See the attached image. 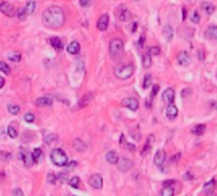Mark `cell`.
I'll return each instance as SVG.
<instances>
[{
  "label": "cell",
  "mask_w": 217,
  "mask_h": 196,
  "mask_svg": "<svg viewBox=\"0 0 217 196\" xmlns=\"http://www.w3.org/2000/svg\"><path fill=\"white\" fill-rule=\"evenodd\" d=\"M42 22L47 28L51 30H57L62 27L65 23V13L60 7H48L42 14Z\"/></svg>",
  "instance_id": "6da1fadb"
},
{
  "label": "cell",
  "mask_w": 217,
  "mask_h": 196,
  "mask_svg": "<svg viewBox=\"0 0 217 196\" xmlns=\"http://www.w3.org/2000/svg\"><path fill=\"white\" fill-rule=\"evenodd\" d=\"M123 52V42L119 38H113L109 42V55L112 59H119V56Z\"/></svg>",
  "instance_id": "7a4b0ae2"
},
{
  "label": "cell",
  "mask_w": 217,
  "mask_h": 196,
  "mask_svg": "<svg viewBox=\"0 0 217 196\" xmlns=\"http://www.w3.org/2000/svg\"><path fill=\"white\" fill-rule=\"evenodd\" d=\"M51 160H52L54 164L62 167L67 163V155L65 154V152L62 149L56 148V149H52V152H51Z\"/></svg>",
  "instance_id": "3957f363"
},
{
  "label": "cell",
  "mask_w": 217,
  "mask_h": 196,
  "mask_svg": "<svg viewBox=\"0 0 217 196\" xmlns=\"http://www.w3.org/2000/svg\"><path fill=\"white\" fill-rule=\"evenodd\" d=\"M135 71V68L132 64H128V65H122V66H118V68H116L114 70V75L117 78L119 79H128L132 76Z\"/></svg>",
  "instance_id": "277c9868"
},
{
  "label": "cell",
  "mask_w": 217,
  "mask_h": 196,
  "mask_svg": "<svg viewBox=\"0 0 217 196\" xmlns=\"http://www.w3.org/2000/svg\"><path fill=\"white\" fill-rule=\"evenodd\" d=\"M36 1H28L24 7H23L22 9H19L18 10V19L19 21H26V18L28 17V16H31V14L36 10Z\"/></svg>",
  "instance_id": "5b68a950"
},
{
  "label": "cell",
  "mask_w": 217,
  "mask_h": 196,
  "mask_svg": "<svg viewBox=\"0 0 217 196\" xmlns=\"http://www.w3.org/2000/svg\"><path fill=\"white\" fill-rule=\"evenodd\" d=\"M0 12L3 14H5L7 17H10V18L15 16V13H17L15 8H14L10 3H7V1L0 3Z\"/></svg>",
  "instance_id": "8992f818"
},
{
  "label": "cell",
  "mask_w": 217,
  "mask_h": 196,
  "mask_svg": "<svg viewBox=\"0 0 217 196\" xmlns=\"http://www.w3.org/2000/svg\"><path fill=\"white\" fill-rule=\"evenodd\" d=\"M122 106L127 107L128 109H131V111H136V109L139 108L140 103H139L137 99L133 98V97H127V98H125L123 101H122Z\"/></svg>",
  "instance_id": "52a82bcc"
},
{
  "label": "cell",
  "mask_w": 217,
  "mask_h": 196,
  "mask_svg": "<svg viewBox=\"0 0 217 196\" xmlns=\"http://www.w3.org/2000/svg\"><path fill=\"white\" fill-rule=\"evenodd\" d=\"M89 185H90L93 189H97V190L102 189L103 187V178H102V176L98 175V173L92 175L90 178H89Z\"/></svg>",
  "instance_id": "ba28073f"
},
{
  "label": "cell",
  "mask_w": 217,
  "mask_h": 196,
  "mask_svg": "<svg viewBox=\"0 0 217 196\" xmlns=\"http://www.w3.org/2000/svg\"><path fill=\"white\" fill-rule=\"evenodd\" d=\"M18 158H19L21 160L24 162V166H26V167H32L33 164L36 163V160L33 159L32 153H24V152H21L19 154H18Z\"/></svg>",
  "instance_id": "9c48e42d"
},
{
  "label": "cell",
  "mask_w": 217,
  "mask_h": 196,
  "mask_svg": "<svg viewBox=\"0 0 217 196\" xmlns=\"http://www.w3.org/2000/svg\"><path fill=\"white\" fill-rule=\"evenodd\" d=\"M117 17H118V19L121 22H127L130 21L131 18V13L127 8H125V5H121L118 8V10H117Z\"/></svg>",
  "instance_id": "30bf717a"
},
{
  "label": "cell",
  "mask_w": 217,
  "mask_h": 196,
  "mask_svg": "<svg viewBox=\"0 0 217 196\" xmlns=\"http://www.w3.org/2000/svg\"><path fill=\"white\" fill-rule=\"evenodd\" d=\"M117 166H118V169L121 172H127L130 171L132 168V160L128 159V158H119L118 159V163H117Z\"/></svg>",
  "instance_id": "8fae6325"
},
{
  "label": "cell",
  "mask_w": 217,
  "mask_h": 196,
  "mask_svg": "<svg viewBox=\"0 0 217 196\" xmlns=\"http://www.w3.org/2000/svg\"><path fill=\"white\" fill-rule=\"evenodd\" d=\"M178 63H179V65H182V66H188L191 64V56H189V54H188L187 51H180L178 54Z\"/></svg>",
  "instance_id": "7c38bea8"
},
{
  "label": "cell",
  "mask_w": 217,
  "mask_h": 196,
  "mask_svg": "<svg viewBox=\"0 0 217 196\" xmlns=\"http://www.w3.org/2000/svg\"><path fill=\"white\" fill-rule=\"evenodd\" d=\"M174 98H175V90L173 88H166L163 92V101L164 102L172 104L174 102Z\"/></svg>",
  "instance_id": "4fadbf2b"
},
{
  "label": "cell",
  "mask_w": 217,
  "mask_h": 196,
  "mask_svg": "<svg viewBox=\"0 0 217 196\" xmlns=\"http://www.w3.org/2000/svg\"><path fill=\"white\" fill-rule=\"evenodd\" d=\"M109 24V16L108 14H103V16L98 19L97 22V28L99 31H106Z\"/></svg>",
  "instance_id": "5bb4252c"
},
{
  "label": "cell",
  "mask_w": 217,
  "mask_h": 196,
  "mask_svg": "<svg viewBox=\"0 0 217 196\" xmlns=\"http://www.w3.org/2000/svg\"><path fill=\"white\" fill-rule=\"evenodd\" d=\"M165 162H166V153H165V150H159L156 154H155V158H154L155 166L163 167Z\"/></svg>",
  "instance_id": "9a60e30c"
},
{
  "label": "cell",
  "mask_w": 217,
  "mask_h": 196,
  "mask_svg": "<svg viewBox=\"0 0 217 196\" xmlns=\"http://www.w3.org/2000/svg\"><path fill=\"white\" fill-rule=\"evenodd\" d=\"M93 97H94L93 93H87V94L84 95V97L79 101V103H78V108H84V107H87L88 104L93 101Z\"/></svg>",
  "instance_id": "2e32d148"
},
{
  "label": "cell",
  "mask_w": 217,
  "mask_h": 196,
  "mask_svg": "<svg viewBox=\"0 0 217 196\" xmlns=\"http://www.w3.org/2000/svg\"><path fill=\"white\" fill-rule=\"evenodd\" d=\"M106 159H107V162L109 164H117V163H118L119 157H118V154H117L114 150H109L106 154Z\"/></svg>",
  "instance_id": "e0dca14e"
},
{
  "label": "cell",
  "mask_w": 217,
  "mask_h": 196,
  "mask_svg": "<svg viewBox=\"0 0 217 196\" xmlns=\"http://www.w3.org/2000/svg\"><path fill=\"white\" fill-rule=\"evenodd\" d=\"M165 115H166L168 118H170V120H174V118L178 116V107L174 106V104L172 103L170 106H168L166 111H165Z\"/></svg>",
  "instance_id": "ac0fdd59"
},
{
  "label": "cell",
  "mask_w": 217,
  "mask_h": 196,
  "mask_svg": "<svg viewBox=\"0 0 217 196\" xmlns=\"http://www.w3.org/2000/svg\"><path fill=\"white\" fill-rule=\"evenodd\" d=\"M66 50H67V52L71 55H78L80 52V44L78 41H73L71 44H69V46L66 47Z\"/></svg>",
  "instance_id": "d6986e66"
},
{
  "label": "cell",
  "mask_w": 217,
  "mask_h": 196,
  "mask_svg": "<svg viewBox=\"0 0 217 196\" xmlns=\"http://www.w3.org/2000/svg\"><path fill=\"white\" fill-rule=\"evenodd\" d=\"M205 36L210 40H217V26H210L206 30Z\"/></svg>",
  "instance_id": "ffe728a7"
},
{
  "label": "cell",
  "mask_w": 217,
  "mask_h": 196,
  "mask_svg": "<svg viewBox=\"0 0 217 196\" xmlns=\"http://www.w3.org/2000/svg\"><path fill=\"white\" fill-rule=\"evenodd\" d=\"M216 186H217L216 180H215V178H212V180H210L207 183H205L203 190H205V192H206V194H212V192H213V191L216 190Z\"/></svg>",
  "instance_id": "44dd1931"
},
{
  "label": "cell",
  "mask_w": 217,
  "mask_h": 196,
  "mask_svg": "<svg viewBox=\"0 0 217 196\" xmlns=\"http://www.w3.org/2000/svg\"><path fill=\"white\" fill-rule=\"evenodd\" d=\"M54 102V99L48 97V95H45V97H41L36 101V104L37 106H51Z\"/></svg>",
  "instance_id": "7402d4cb"
},
{
  "label": "cell",
  "mask_w": 217,
  "mask_h": 196,
  "mask_svg": "<svg viewBox=\"0 0 217 196\" xmlns=\"http://www.w3.org/2000/svg\"><path fill=\"white\" fill-rule=\"evenodd\" d=\"M8 59L10 61H13V63H19L21 59H22V55H21V52H18V51H12L8 54Z\"/></svg>",
  "instance_id": "603a6c76"
},
{
  "label": "cell",
  "mask_w": 217,
  "mask_h": 196,
  "mask_svg": "<svg viewBox=\"0 0 217 196\" xmlns=\"http://www.w3.org/2000/svg\"><path fill=\"white\" fill-rule=\"evenodd\" d=\"M152 141H154V136L152 135H150L149 136V139H147V141H146V144H145V146H144V149H142V152H141V154H142L144 157L147 154V153L150 152V149H151V145H152Z\"/></svg>",
  "instance_id": "cb8c5ba5"
},
{
  "label": "cell",
  "mask_w": 217,
  "mask_h": 196,
  "mask_svg": "<svg viewBox=\"0 0 217 196\" xmlns=\"http://www.w3.org/2000/svg\"><path fill=\"white\" fill-rule=\"evenodd\" d=\"M74 148L78 152H84V150L87 149V144L81 139H75L74 140Z\"/></svg>",
  "instance_id": "d4e9b609"
},
{
  "label": "cell",
  "mask_w": 217,
  "mask_h": 196,
  "mask_svg": "<svg viewBox=\"0 0 217 196\" xmlns=\"http://www.w3.org/2000/svg\"><path fill=\"white\" fill-rule=\"evenodd\" d=\"M50 44L56 50H61V49H62V41H61L59 37H52L50 40Z\"/></svg>",
  "instance_id": "484cf974"
},
{
  "label": "cell",
  "mask_w": 217,
  "mask_h": 196,
  "mask_svg": "<svg viewBox=\"0 0 217 196\" xmlns=\"http://www.w3.org/2000/svg\"><path fill=\"white\" fill-rule=\"evenodd\" d=\"M163 35H164V37L166 38L168 41H170L172 38H173V28H172V26H165L164 28H163Z\"/></svg>",
  "instance_id": "4316f807"
},
{
  "label": "cell",
  "mask_w": 217,
  "mask_h": 196,
  "mask_svg": "<svg viewBox=\"0 0 217 196\" xmlns=\"http://www.w3.org/2000/svg\"><path fill=\"white\" fill-rule=\"evenodd\" d=\"M205 131H206V125H203V124L197 125L192 129V132L194 134V135H202V134H205Z\"/></svg>",
  "instance_id": "83f0119b"
},
{
  "label": "cell",
  "mask_w": 217,
  "mask_h": 196,
  "mask_svg": "<svg viewBox=\"0 0 217 196\" xmlns=\"http://www.w3.org/2000/svg\"><path fill=\"white\" fill-rule=\"evenodd\" d=\"M160 195L161 196H174V189L172 186H164Z\"/></svg>",
  "instance_id": "f1b7e54d"
},
{
  "label": "cell",
  "mask_w": 217,
  "mask_h": 196,
  "mask_svg": "<svg viewBox=\"0 0 217 196\" xmlns=\"http://www.w3.org/2000/svg\"><path fill=\"white\" fill-rule=\"evenodd\" d=\"M152 84V76L150 75V74H146L145 76H144V82H142V87L145 88V89H147V88H150V85Z\"/></svg>",
  "instance_id": "f546056e"
},
{
  "label": "cell",
  "mask_w": 217,
  "mask_h": 196,
  "mask_svg": "<svg viewBox=\"0 0 217 196\" xmlns=\"http://www.w3.org/2000/svg\"><path fill=\"white\" fill-rule=\"evenodd\" d=\"M202 7H203L205 12L207 14H212V13L215 12V9H216L213 4H211V3H203V4H202Z\"/></svg>",
  "instance_id": "4dcf8cb0"
},
{
  "label": "cell",
  "mask_w": 217,
  "mask_h": 196,
  "mask_svg": "<svg viewBox=\"0 0 217 196\" xmlns=\"http://www.w3.org/2000/svg\"><path fill=\"white\" fill-rule=\"evenodd\" d=\"M142 65H144V68H146V69L151 66V56H150L149 54H146V55L142 56Z\"/></svg>",
  "instance_id": "1f68e13d"
},
{
  "label": "cell",
  "mask_w": 217,
  "mask_h": 196,
  "mask_svg": "<svg viewBox=\"0 0 217 196\" xmlns=\"http://www.w3.org/2000/svg\"><path fill=\"white\" fill-rule=\"evenodd\" d=\"M69 185L71 186V187H74V189H79V186H80V178L78 177V176L71 177V178H70V181H69Z\"/></svg>",
  "instance_id": "d6a6232c"
},
{
  "label": "cell",
  "mask_w": 217,
  "mask_h": 196,
  "mask_svg": "<svg viewBox=\"0 0 217 196\" xmlns=\"http://www.w3.org/2000/svg\"><path fill=\"white\" fill-rule=\"evenodd\" d=\"M7 131H8V135L10 136L12 139H15V138L18 136V131H17V129L14 127L13 125H9V126H8V130H7Z\"/></svg>",
  "instance_id": "836d02e7"
},
{
  "label": "cell",
  "mask_w": 217,
  "mask_h": 196,
  "mask_svg": "<svg viewBox=\"0 0 217 196\" xmlns=\"http://www.w3.org/2000/svg\"><path fill=\"white\" fill-rule=\"evenodd\" d=\"M8 111H9V113H12V115H17V113H19L21 107L17 106V104H9V106H8Z\"/></svg>",
  "instance_id": "e575fe53"
},
{
  "label": "cell",
  "mask_w": 217,
  "mask_h": 196,
  "mask_svg": "<svg viewBox=\"0 0 217 196\" xmlns=\"http://www.w3.org/2000/svg\"><path fill=\"white\" fill-rule=\"evenodd\" d=\"M0 71H3L4 74H10V66L4 61H0Z\"/></svg>",
  "instance_id": "d590c367"
},
{
  "label": "cell",
  "mask_w": 217,
  "mask_h": 196,
  "mask_svg": "<svg viewBox=\"0 0 217 196\" xmlns=\"http://www.w3.org/2000/svg\"><path fill=\"white\" fill-rule=\"evenodd\" d=\"M42 154H43V153H42V150L40 149V148H36V149H34V150H33V152H32V155H33V159H34L36 162L41 159V157H42Z\"/></svg>",
  "instance_id": "8d00e7d4"
},
{
  "label": "cell",
  "mask_w": 217,
  "mask_h": 196,
  "mask_svg": "<svg viewBox=\"0 0 217 196\" xmlns=\"http://www.w3.org/2000/svg\"><path fill=\"white\" fill-rule=\"evenodd\" d=\"M12 158V154L8 152H4V150H0V159L3 162H8L9 159Z\"/></svg>",
  "instance_id": "74e56055"
},
{
  "label": "cell",
  "mask_w": 217,
  "mask_h": 196,
  "mask_svg": "<svg viewBox=\"0 0 217 196\" xmlns=\"http://www.w3.org/2000/svg\"><path fill=\"white\" fill-rule=\"evenodd\" d=\"M191 21H192L193 23H196V24H198V23H199V21H201V17H199V13H198L197 10H194V12L192 13Z\"/></svg>",
  "instance_id": "f35d334b"
},
{
  "label": "cell",
  "mask_w": 217,
  "mask_h": 196,
  "mask_svg": "<svg viewBox=\"0 0 217 196\" xmlns=\"http://www.w3.org/2000/svg\"><path fill=\"white\" fill-rule=\"evenodd\" d=\"M147 54H149L150 56H152V55H159V54H160V47H158V46H152V47H150Z\"/></svg>",
  "instance_id": "ab89813d"
},
{
  "label": "cell",
  "mask_w": 217,
  "mask_h": 196,
  "mask_svg": "<svg viewBox=\"0 0 217 196\" xmlns=\"http://www.w3.org/2000/svg\"><path fill=\"white\" fill-rule=\"evenodd\" d=\"M24 121H26V122H28V124L34 122V115L31 113V112L26 113V115H24Z\"/></svg>",
  "instance_id": "60d3db41"
},
{
  "label": "cell",
  "mask_w": 217,
  "mask_h": 196,
  "mask_svg": "<svg viewBox=\"0 0 217 196\" xmlns=\"http://www.w3.org/2000/svg\"><path fill=\"white\" fill-rule=\"evenodd\" d=\"M47 182H48V183H52V185H54V183L56 182V176H55L54 173L48 175V176H47Z\"/></svg>",
  "instance_id": "b9f144b4"
},
{
  "label": "cell",
  "mask_w": 217,
  "mask_h": 196,
  "mask_svg": "<svg viewBox=\"0 0 217 196\" xmlns=\"http://www.w3.org/2000/svg\"><path fill=\"white\" fill-rule=\"evenodd\" d=\"M159 89H160V87H159V85H158V84H155V85H154V87H152V90H151V99H152L154 97H155V95H156V94H158V92H159Z\"/></svg>",
  "instance_id": "7bdbcfd3"
},
{
  "label": "cell",
  "mask_w": 217,
  "mask_h": 196,
  "mask_svg": "<svg viewBox=\"0 0 217 196\" xmlns=\"http://www.w3.org/2000/svg\"><path fill=\"white\" fill-rule=\"evenodd\" d=\"M76 164H78L76 162L73 160V162H67V163H66L65 166H66V168H67V169H74L75 167H76Z\"/></svg>",
  "instance_id": "ee69618b"
},
{
  "label": "cell",
  "mask_w": 217,
  "mask_h": 196,
  "mask_svg": "<svg viewBox=\"0 0 217 196\" xmlns=\"http://www.w3.org/2000/svg\"><path fill=\"white\" fill-rule=\"evenodd\" d=\"M56 138H57L56 135H48V136H46V140L45 141L47 143V144H51V143H54L56 140Z\"/></svg>",
  "instance_id": "f6af8a7d"
},
{
  "label": "cell",
  "mask_w": 217,
  "mask_h": 196,
  "mask_svg": "<svg viewBox=\"0 0 217 196\" xmlns=\"http://www.w3.org/2000/svg\"><path fill=\"white\" fill-rule=\"evenodd\" d=\"M13 196H24V194H23V191L21 189H14Z\"/></svg>",
  "instance_id": "bcb514c9"
},
{
  "label": "cell",
  "mask_w": 217,
  "mask_h": 196,
  "mask_svg": "<svg viewBox=\"0 0 217 196\" xmlns=\"http://www.w3.org/2000/svg\"><path fill=\"white\" fill-rule=\"evenodd\" d=\"M192 93V89L191 88H185V89H183V92H182V97L184 98V97H187V95H189Z\"/></svg>",
  "instance_id": "7dc6e473"
},
{
  "label": "cell",
  "mask_w": 217,
  "mask_h": 196,
  "mask_svg": "<svg viewBox=\"0 0 217 196\" xmlns=\"http://www.w3.org/2000/svg\"><path fill=\"white\" fill-rule=\"evenodd\" d=\"M79 3H80V5L81 7H88L89 4L92 3V0H79Z\"/></svg>",
  "instance_id": "c3c4849f"
},
{
  "label": "cell",
  "mask_w": 217,
  "mask_h": 196,
  "mask_svg": "<svg viewBox=\"0 0 217 196\" xmlns=\"http://www.w3.org/2000/svg\"><path fill=\"white\" fill-rule=\"evenodd\" d=\"M126 148H128L130 152H135V149H136L135 145L133 144H130V143H126Z\"/></svg>",
  "instance_id": "681fc988"
},
{
  "label": "cell",
  "mask_w": 217,
  "mask_h": 196,
  "mask_svg": "<svg viewBox=\"0 0 217 196\" xmlns=\"http://www.w3.org/2000/svg\"><path fill=\"white\" fill-rule=\"evenodd\" d=\"M59 178L62 181V182H65L66 178H67V175H66V173H60V175H59Z\"/></svg>",
  "instance_id": "f907efd6"
},
{
  "label": "cell",
  "mask_w": 217,
  "mask_h": 196,
  "mask_svg": "<svg viewBox=\"0 0 217 196\" xmlns=\"http://www.w3.org/2000/svg\"><path fill=\"white\" fill-rule=\"evenodd\" d=\"M144 42H145V36H141V38H140V41H139V46H140V47H142V45H144Z\"/></svg>",
  "instance_id": "816d5d0a"
},
{
  "label": "cell",
  "mask_w": 217,
  "mask_h": 196,
  "mask_svg": "<svg viewBox=\"0 0 217 196\" xmlns=\"http://www.w3.org/2000/svg\"><path fill=\"white\" fill-rule=\"evenodd\" d=\"M4 84H5V79H4L3 76H0V88H3Z\"/></svg>",
  "instance_id": "f5cc1de1"
},
{
  "label": "cell",
  "mask_w": 217,
  "mask_h": 196,
  "mask_svg": "<svg viewBox=\"0 0 217 196\" xmlns=\"http://www.w3.org/2000/svg\"><path fill=\"white\" fill-rule=\"evenodd\" d=\"M174 182H175V181H174V180H170V181H166V182H165V186H170V185H172V183H174Z\"/></svg>",
  "instance_id": "db71d44e"
},
{
  "label": "cell",
  "mask_w": 217,
  "mask_h": 196,
  "mask_svg": "<svg viewBox=\"0 0 217 196\" xmlns=\"http://www.w3.org/2000/svg\"><path fill=\"white\" fill-rule=\"evenodd\" d=\"M136 27H137V22H135L133 24H132V32H136Z\"/></svg>",
  "instance_id": "11a10c76"
},
{
  "label": "cell",
  "mask_w": 217,
  "mask_h": 196,
  "mask_svg": "<svg viewBox=\"0 0 217 196\" xmlns=\"http://www.w3.org/2000/svg\"><path fill=\"white\" fill-rule=\"evenodd\" d=\"M119 143H121V144H123V143H125V135H121V139H119Z\"/></svg>",
  "instance_id": "9f6ffc18"
},
{
  "label": "cell",
  "mask_w": 217,
  "mask_h": 196,
  "mask_svg": "<svg viewBox=\"0 0 217 196\" xmlns=\"http://www.w3.org/2000/svg\"><path fill=\"white\" fill-rule=\"evenodd\" d=\"M184 178H193V177H192V175H191V173H185Z\"/></svg>",
  "instance_id": "6f0895ef"
},
{
  "label": "cell",
  "mask_w": 217,
  "mask_h": 196,
  "mask_svg": "<svg viewBox=\"0 0 217 196\" xmlns=\"http://www.w3.org/2000/svg\"><path fill=\"white\" fill-rule=\"evenodd\" d=\"M183 19H185V9L183 8Z\"/></svg>",
  "instance_id": "680465c9"
},
{
  "label": "cell",
  "mask_w": 217,
  "mask_h": 196,
  "mask_svg": "<svg viewBox=\"0 0 217 196\" xmlns=\"http://www.w3.org/2000/svg\"><path fill=\"white\" fill-rule=\"evenodd\" d=\"M211 104H212V106H213V107H216V108H215V109H217V103H215V102H212V103H211Z\"/></svg>",
  "instance_id": "91938a15"
}]
</instances>
